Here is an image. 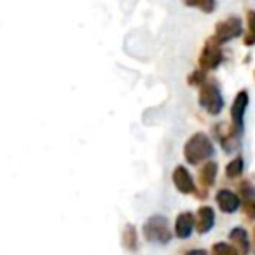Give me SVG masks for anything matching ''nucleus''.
<instances>
[{
	"instance_id": "f257e3e1",
	"label": "nucleus",
	"mask_w": 255,
	"mask_h": 255,
	"mask_svg": "<svg viewBox=\"0 0 255 255\" xmlns=\"http://www.w3.org/2000/svg\"><path fill=\"white\" fill-rule=\"evenodd\" d=\"M213 152H215V147H213L212 138L203 131L194 133L184 145V157L192 166H198V164L208 161L213 156Z\"/></svg>"
},
{
	"instance_id": "f03ea898",
	"label": "nucleus",
	"mask_w": 255,
	"mask_h": 255,
	"mask_svg": "<svg viewBox=\"0 0 255 255\" xmlns=\"http://www.w3.org/2000/svg\"><path fill=\"white\" fill-rule=\"evenodd\" d=\"M143 238L149 243L156 245H168L173 238L170 222L164 215H152L143 224Z\"/></svg>"
},
{
	"instance_id": "7ed1b4c3",
	"label": "nucleus",
	"mask_w": 255,
	"mask_h": 255,
	"mask_svg": "<svg viewBox=\"0 0 255 255\" xmlns=\"http://www.w3.org/2000/svg\"><path fill=\"white\" fill-rule=\"evenodd\" d=\"M198 103L201 109H205L210 116H219L224 110V98L220 88L215 84V81H206L205 84L199 88Z\"/></svg>"
},
{
	"instance_id": "20e7f679",
	"label": "nucleus",
	"mask_w": 255,
	"mask_h": 255,
	"mask_svg": "<svg viewBox=\"0 0 255 255\" xmlns=\"http://www.w3.org/2000/svg\"><path fill=\"white\" fill-rule=\"evenodd\" d=\"M224 61V51H222V46L217 42L213 37H210L208 40L205 42L203 46L201 53H199V58H198V65L201 70L208 72V70H215L220 63Z\"/></svg>"
},
{
	"instance_id": "39448f33",
	"label": "nucleus",
	"mask_w": 255,
	"mask_h": 255,
	"mask_svg": "<svg viewBox=\"0 0 255 255\" xmlns=\"http://www.w3.org/2000/svg\"><path fill=\"white\" fill-rule=\"evenodd\" d=\"M243 33V23L238 16H229V18L222 19L215 25V32H213V39L222 46V44L234 40L241 37Z\"/></svg>"
},
{
	"instance_id": "423d86ee",
	"label": "nucleus",
	"mask_w": 255,
	"mask_h": 255,
	"mask_svg": "<svg viewBox=\"0 0 255 255\" xmlns=\"http://www.w3.org/2000/svg\"><path fill=\"white\" fill-rule=\"evenodd\" d=\"M241 133L243 131H238L233 124L227 123H219L217 126H213V135H215V138L219 140V143L227 154L240 147Z\"/></svg>"
},
{
	"instance_id": "0eeeda50",
	"label": "nucleus",
	"mask_w": 255,
	"mask_h": 255,
	"mask_svg": "<svg viewBox=\"0 0 255 255\" xmlns=\"http://www.w3.org/2000/svg\"><path fill=\"white\" fill-rule=\"evenodd\" d=\"M238 196H240V206L250 222L255 220V185L250 180H243L238 185Z\"/></svg>"
},
{
	"instance_id": "6e6552de",
	"label": "nucleus",
	"mask_w": 255,
	"mask_h": 255,
	"mask_svg": "<svg viewBox=\"0 0 255 255\" xmlns=\"http://www.w3.org/2000/svg\"><path fill=\"white\" fill-rule=\"evenodd\" d=\"M248 103H250V96H248L247 89L238 91V95L234 96L233 105H231V124L236 128L238 131H243V119Z\"/></svg>"
},
{
	"instance_id": "1a4fd4ad",
	"label": "nucleus",
	"mask_w": 255,
	"mask_h": 255,
	"mask_svg": "<svg viewBox=\"0 0 255 255\" xmlns=\"http://www.w3.org/2000/svg\"><path fill=\"white\" fill-rule=\"evenodd\" d=\"M171 180H173V185L177 187V191L182 192V194H194V192H198L196 184H194V178H192V175L189 173L187 168L182 166V164L173 170Z\"/></svg>"
},
{
	"instance_id": "9d476101",
	"label": "nucleus",
	"mask_w": 255,
	"mask_h": 255,
	"mask_svg": "<svg viewBox=\"0 0 255 255\" xmlns=\"http://www.w3.org/2000/svg\"><path fill=\"white\" fill-rule=\"evenodd\" d=\"M215 226V210L212 206H199L194 215V229L199 234H206Z\"/></svg>"
},
{
	"instance_id": "9b49d317",
	"label": "nucleus",
	"mask_w": 255,
	"mask_h": 255,
	"mask_svg": "<svg viewBox=\"0 0 255 255\" xmlns=\"http://www.w3.org/2000/svg\"><path fill=\"white\" fill-rule=\"evenodd\" d=\"M215 201L220 212L224 213H234L240 210V196L229 189H220L215 194Z\"/></svg>"
},
{
	"instance_id": "f8f14e48",
	"label": "nucleus",
	"mask_w": 255,
	"mask_h": 255,
	"mask_svg": "<svg viewBox=\"0 0 255 255\" xmlns=\"http://www.w3.org/2000/svg\"><path fill=\"white\" fill-rule=\"evenodd\" d=\"M192 231H194V215L191 212L178 213L177 220H175V236L178 240H187L191 238Z\"/></svg>"
},
{
	"instance_id": "ddd939ff",
	"label": "nucleus",
	"mask_w": 255,
	"mask_h": 255,
	"mask_svg": "<svg viewBox=\"0 0 255 255\" xmlns=\"http://www.w3.org/2000/svg\"><path fill=\"white\" fill-rule=\"evenodd\" d=\"M217 173H219V164H217L215 161H206V163L201 166L198 178H199V185L203 187V192H205V194L208 189H212L213 185H215Z\"/></svg>"
},
{
	"instance_id": "4468645a",
	"label": "nucleus",
	"mask_w": 255,
	"mask_h": 255,
	"mask_svg": "<svg viewBox=\"0 0 255 255\" xmlns=\"http://www.w3.org/2000/svg\"><path fill=\"white\" fill-rule=\"evenodd\" d=\"M229 240L233 241V247L236 248L238 255L250 254V238L245 227H234L229 233Z\"/></svg>"
},
{
	"instance_id": "2eb2a0df",
	"label": "nucleus",
	"mask_w": 255,
	"mask_h": 255,
	"mask_svg": "<svg viewBox=\"0 0 255 255\" xmlns=\"http://www.w3.org/2000/svg\"><path fill=\"white\" fill-rule=\"evenodd\" d=\"M123 245L128 252H136L138 250V233L133 224H128L123 231Z\"/></svg>"
},
{
	"instance_id": "dca6fc26",
	"label": "nucleus",
	"mask_w": 255,
	"mask_h": 255,
	"mask_svg": "<svg viewBox=\"0 0 255 255\" xmlns=\"http://www.w3.org/2000/svg\"><path fill=\"white\" fill-rule=\"evenodd\" d=\"M245 170V159L241 156H236L234 159H231L226 166V177L234 180V178H240L243 175Z\"/></svg>"
},
{
	"instance_id": "f3484780",
	"label": "nucleus",
	"mask_w": 255,
	"mask_h": 255,
	"mask_svg": "<svg viewBox=\"0 0 255 255\" xmlns=\"http://www.w3.org/2000/svg\"><path fill=\"white\" fill-rule=\"evenodd\" d=\"M243 44L247 47L255 46V11H247V33L243 37Z\"/></svg>"
},
{
	"instance_id": "a211bd4d",
	"label": "nucleus",
	"mask_w": 255,
	"mask_h": 255,
	"mask_svg": "<svg viewBox=\"0 0 255 255\" xmlns=\"http://www.w3.org/2000/svg\"><path fill=\"white\" fill-rule=\"evenodd\" d=\"M182 2H184V5H187V7H194V9H198V11L205 12V14L213 12L217 5L215 0H182Z\"/></svg>"
},
{
	"instance_id": "6ab92c4d",
	"label": "nucleus",
	"mask_w": 255,
	"mask_h": 255,
	"mask_svg": "<svg viewBox=\"0 0 255 255\" xmlns=\"http://www.w3.org/2000/svg\"><path fill=\"white\" fill-rule=\"evenodd\" d=\"M208 81V77H206V72L201 70V68H196L194 72H191L187 77V82L191 86H196V88H201L205 82Z\"/></svg>"
},
{
	"instance_id": "aec40b11",
	"label": "nucleus",
	"mask_w": 255,
	"mask_h": 255,
	"mask_svg": "<svg viewBox=\"0 0 255 255\" xmlns=\"http://www.w3.org/2000/svg\"><path fill=\"white\" fill-rule=\"evenodd\" d=\"M212 255H238V252L233 245L219 241L212 247Z\"/></svg>"
},
{
	"instance_id": "412c9836",
	"label": "nucleus",
	"mask_w": 255,
	"mask_h": 255,
	"mask_svg": "<svg viewBox=\"0 0 255 255\" xmlns=\"http://www.w3.org/2000/svg\"><path fill=\"white\" fill-rule=\"evenodd\" d=\"M184 255H208V252L203 250V248H192V250H187Z\"/></svg>"
},
{
	"instance_id": "4be33fe9",
	"label": "nucleus",
	"mask_w": 255,
	"mask_h": 255,
	"mask_svg": "<svg viewBox=\"0 0 255 255\" xmlns=\"http://www.w3.org/2000/svg\"><path fill=\"white\" fill-rule=\"evenodd\" d=\"M254 77H255V72H254Z\"/></svg>"
}]
</instances>
